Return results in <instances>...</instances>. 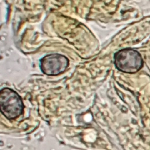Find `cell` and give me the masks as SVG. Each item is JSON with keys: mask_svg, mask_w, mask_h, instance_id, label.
I'll return each instance as SVG.
<instances>
[{"mask_svg": "<svg viewBox=\"0 0 150 150\" xmlns=\"http://www.w3.org/2000/svg\"><path fill=\"white\" fill-rule=\"evenodd\" d=\"M24 105L20 96L14 90H0V111L8 119H14L23 112Z\"/></svg>", "mask_w": 150, "mask_h": 150, "instance_id": "cell-1", "label": "cell"}, {"mask_svg": "<svg viewBox=\"0 0 150 150\" xmlns=\"http://www.w3.org/2000/svg\"><path fill=\"white\" fill-rule=\"evenodd\" d=\"M114 63L119 70L126 73H135L143 66L140 53L131 49H123L116 53Z\"/></svg>", "mask_w": 150, "mask_h": 150, "instance_id": "cell-2", "label": "cell"}, {"mask_svg": "<svg viewBox=\"0 0 150 150\" xmlns=\"http://www.w3.org/2000/svg\"><path fill=\"white\" fill-rule=\"evenodd\" d=\"M69 66V60L64 56L53 54L46 56L41 60L42 71L48 75H57L63 73Z\"/></svg>", "mask_w": 150, "mask_h": 150, "instance_id": "cell-3", "label": "cell"}]
</instances>
